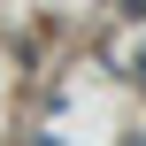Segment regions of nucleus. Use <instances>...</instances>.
<instances>
[{
	"label": "nucleus",
	"instance_id": "1",
	"mask_svg": "<svg viewBox=\"0 0 146 146\" xmlns=\"http://www.w3.org/2000/svg\"><path fill=\"white\" fill-rule=\"evenodd\" d=\"M115 8H123V15H139V23H146V0H115Z\"/></svg>",
	"mask_w": 146,
	"mask_h": 146
},
{
	"label": "nucleus",
	"instance_id": "2",
	"mask_svg": "<svg viewBox=\"0 0 146 146\" xmlns=\"http://www.w3.org/2000/svg\"><path fill=\"white\" fill-rule=\"evenodd\" d=\"M139 85H146V54H139Z\"/></svg>",
	"mask_w": 146,
	"mask_h": 146
}]
</instances>
